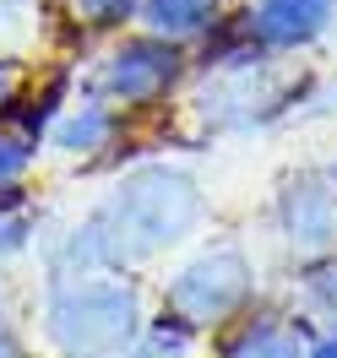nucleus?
<instances>
[{
  "label": "nucleus",
  "mask_w": 337,
  "mask_h": 358,
  "mask_svg": "<svg viewBox=\"0 0 337 358\" xmlns=\"http://www.w3.org/2000/svg\"><path fill=\"white\" fill-rule=\"evenodd\" d=\"M196 223H202L196 185L180 169L153 163V169H136V174L120 179V190L55 250L49 271L55 277H88V271L142 266L163 250H174Z\"/></svg>",
  "instance_id": "nucleus-1"
},
{
  "label": "nucleus",
  "mask_w": 337,
  "mask_h": 358,
  "mask_svg": "<svg viewBox=\"0 0 337 358\" xmlns=\"http://www.w3.org/2000/svg\"><path fill=\"white\" fill-rule=\"evenodd\" d=\"M142 326H147V299L131 277L114 271L49 277L44 342L55 348V358H125Z\"/></svg>",
  "instance_id": "nucleus-2"
},
{
  "label": "nucleus",
  "mask_w": 337,
  "mask_h": 358,
  "mask_svg": "<svg viewBox=\"0 0 337 358\" xmlns=\"http://www.w3.org/2000/svg\"><path fill=\"white\" fill-rule=\"evenodd\" d=\"M250 304H256V266H250V255L240 245L196 250L163 282V310L191 320L196 331H223L228 320H240Z\"/></svg>",
  "instance_id": "nucleus-3"
},
{
  "label": "nucleus",
  "mask_w": 337,
  "mask_h": 358,
  "mask_svg": "<svg viewBox=\"0 0 337 358\" xmlns=\"http://www.w3.org/2000/svg\"><path fill=\"white\" fill-rule=\"evenodd\" d=\"M185 76V55L180 44L169 38H153V33H136L125 44H114L98 66V98L109 109H153L169 92L180 87Z\"/></svg>",
  "instance_id": "nucleus-4"
},
{
  "label": "nucleus",
  "mask_w": 337,
  "mask_h": 358,
  "mask_svg": "<svg viewBox=\"0 0 337 358\" xmlns=\"http://www.w3.org/2000/svg\"><path fill=\"white\" fill-rule=\"evenodd\" d=\"M277 234L299 250L305 261H326L337 255V185L326 174L289 179L277 196Z\"/></svg>",
  "instance_id": "nucleus-5"
},
{
  "label": "nucleus",
  "mask_w": 337,
  "mask_h": 358,
  "mask_svg": "<svg viewBox=\"0 0 337 358\" xmlns=\"http://www.w3.org/2000/svg\"><path fill=\"white\" fill-rule=\"evenodd\" d=\"M310 353V320H299L289 310H256L250 304L240 320H228L212 358H305Z\"/></svg>",
  "instance_id": "nucleus-6"
},
{
  "label": "nucleus",
  "mask_w": 337,
  "mask_h": 358,
  "mask_svg": "<svg viewBox=\"0 0 337 358\" xmlns=\"http://www.w3.org/2000/svg\"><path fill=\"white\" fill-rule=\"evenodd\" d=\"M332 17V0H256L245 11V27L261 49H299Z\"/></svg>",
  "instance_id": "nucleus-7"
},
{
  "label": "nucleus",
  "mask_w": 337,
  "mask_h": 358,
  "mask_svg": "<svg viewBox=\"0 0 337 358\" xmlns=\"http://www.w3.org/2000/svg\"><path fill=\"white\" fill-rule=\"evenodd\" d=\"M114 136H120V109H109L104 98H82L49 125V141L66 157H98L104 147H114Z\"/></svg>",
  "instance_id": "nucleus-8"
},
{
  "label": "nucleus",
  "mask_w": 337,
  "mask_h": 358,
  "mask_svg": "<svg viewBox=\"0 0 337 358\" xmlns=\"http://www.w3.org/2000/svg\"><path fill=\"white\" fill-rule=\"evenodd\" d=\"M136 17L153 38L191 44V38H207L223 22V0H136Z\"/></svg>",
  "instance_id": "nucleus-9"
},
{
  "label": "nucleus",
  "mask_w": 337,
  "mask_h": 358,
  "mask_svg": "<svg viewBox=\"0 0 337 358\" xmlns=\"http://www.w3.org/2000/svg\"><path fill=\"white\" fill-rule=\"evenodd\" d=\"M196 342H202V331L191 320H180L174 310H158L147 315V326L136 331L125 358H196Z\"/></svg>",
  "instance_id": "nucleus-10"
},
{
  "label": "nucleus",
  "mask_w": 337,
  "mask_h": 358,
  "mask_svg": "<svg viewBox=\"0 0 337 358\" xmlns=\"http://www.w3.org/2000/svg\"><path fill=\"white\" fill-rule=\"evenodd\" d=\"M294 299H299V320H326L337 331V255L310 261L305 277H299V288H294Z\"/></svg>",
  "instance_id": "nucleus-11"
},
{
  "label": "nucleus",
  "mask_w": 337,
  "mask_h": 358,
  "mask_svg": "<svg viewBox=\"0 0 337 358\" xmlns=\"http://www.w3.org/2000/svg\"><path fill=\"white\" fill-rule=\"evenodd\" d=\"M33 245V201L27 185H0V261L22 255Z\"/></svg>",
  "instance_id": "nucleus-12"
},
{
  "label": "nucleus",
  "mask_w": 337,
  "mask_h": 358,
  "mask_svg": "<svg viewBox=\"0 0 337 358\" xmlns=\"http://www.w3.org/2000/svg\"><path fill=\"white\" fill-rule=\"evenodd\" d=\"M17 98H22V66L11 55H0V125H6V114H11Z\"/></svg>",
  "instance_id": "nucleus-13"
},
{
  "label": "nucleus",
  "mask_w": 337,
  "mask_h": 358,
  "mask_svg": "<svg viewBox=\"0 0 337 358\" xmlns=\"http://www.w3.org/2000/svg\"><path fill=\"white\" fill-rule=\"evenodd\" d=\"M305 358H337V331L310 336V353H305Z\"/></svg>",
  "instance_id": "nucleus-14"
},
{
  "label": "nucleus",
  "mask_w": 337,
  "mask_h": 358,
  "mask_svg": "<svg viewBox=\"0 0 337 358\" xmlns=\"http://www.w3.org/2000/svg\"><path fill=\"white\" fill-rule=\"evenodd\" d=\"M326 179H332V185H337V157H332V169H326Z\"/></svg>",
  "instance_id": "nucleus-15"
}]
</instances>
